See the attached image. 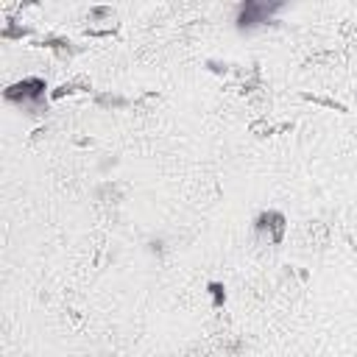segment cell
Masks as SVG:
<instances>
[{
    "label": "cell",
    "mask_w": 357,
    "mask_h": 357,
    "mask_svg": "<svg viewBox=\"0 0 357 357\" xmlns=\"http://www.w3.org/2000/svg\"><path fill=\"white\" fill-rule=\"evenodd\" d=\"M268 14V6H262V3H245L243 8H240V25H254V22H262V17Z\"/></svg>",
    "instance_id": "cell-2"
},
{
    "label": "cell",
    "mask_w": 357,
    "mask_h": 357,
    "mask_svg": "<svg viewBox=\"0 0 357 357\" xmlns=\"http://www.w3.org/2000/svg\"><path fill=\"white\" fill-rule=\"evenodd\" d=\"M42 89H45V84L39 81V78H28V81H22V84H14L6 95L11 98V100H31V98H39L42 95Z\"/></svg>",
    "instance_id": "cell-1"
}]
</instances>
